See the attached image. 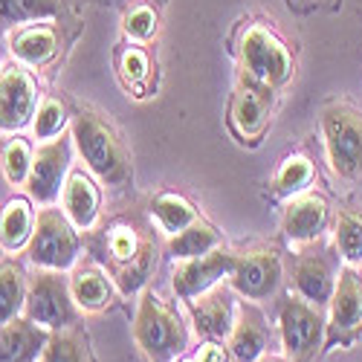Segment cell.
Instances as JSON below:
<instances>
[{"label": "cell", "instance_id": "44dd1931", "mask_svg": "<svg viewBox=\"0 0 362 362\" xmlns=\"http://www.w3.org/2000/svg\"><path fill=\"white\" fill-rule=\"evenodd\" d=\"M267 342H269L267 319L252 305H244L238 310L235 327L229 334V351L235 362H258L267 354Z\"/></svg>", "mask_w": 362, "mask_h": 362}, {"label": "cell", "instance_id": "4fadbf2b", "mask_svg": "<svg viewBox=\"0 0 362 362\" xmlns=\"http://www.w3.org/2000/svg\"><path fill=\"white\" fill-rule=\"evenodd\" d=\"M238 255L218 247L212 252H206L200 258H189V261H180V267L174 269V293L183 298V301H192L197 296H203L206 290L218 287L223 279H229L232 267H235Z\"/></svg>", "mask_w": 362, "mask_h": 362}, {"label": "cell", "instance_id": "ba28073f", "mask_svg": "<svg viewBox=\"0 0 362 362\" xmlns=\"http://www.w3.org/2000/svg\"><path fill=\"white\" fill-rule=\"evenodd\" d=\"M279 334L290 359H308L325 342L322 310L301 296H287L279 308Z\"/></svg>", "mask_w": 362, "mask_h": 362}, {"label": "cell", "instance_id": "d6986e66", "mask_svg": "<svg viewBox=\"0 0 362 362\" xmlns=\"http://www.w3.org/2000/svg\"><path fill=\"white\" fill-rule=\"evenodd\" d=\"M47 339L49 330H44L26 316L0 325V362H35Z\"/></svg>", "mask_w": 362, "mask_h": 362}, {"label": "cell", "instance_id": "5bb4252c", "mask_svg": "<svg viewBox=\"0 0 362 362\" xmlns=\"http://www.w3.org/2000/svg\"><path fill=\"white\" fill-rule=\"evenodd\" d=\"M362 327V276L345 267L330 296V342H345Z\"/></svg>", "mask_w": 362, "mask_h": 362}, {"label": "cell", "instance_id": "83f0119b", "mask_svg": "<svg viewBox=\"0 0 362 362\" xmlns=\"http://www.w3.org/2000/svg\"><path fill=\"white\" fill-rule=\"evenodd\" d=\"M316 177V165L310 157L305 154H290L279 171H276V192L281 197H296V194H305V189L313 183Z\"/></svg>", "mask_w": 362, "mask_h": 362}, {"label": "cell", "instance_id": "8992f818", "mask_svg": "<svg viewBox=\"0 0 362 362\" xmlns=\"http://www.w3.org/2000/svg\"><path fill=\"white\" fill-rule=\"evenodd\" d=\"M110 279L122 296H134L154 273V244L131 223H116L107 232Z\"/></svg>", "mask_w": 362, "mask_h": 362}, {"label": "cell", "instance_id": "d590c367", "mask_svg": "<svg viewBox=\"0 0 362 362\" xmlns=\"http://www.w3.org/2000/svg\"><path fill=\"white\" fill-rule=\"evenodd\" d=\"M258 362H290V359H281V356H269V354H264Z\"/></svg>", "mask_w": 362, "mask_h": 362}, {"label": "cell", "instance_id": "4316f807", "mask_svg": "<svg viewBox=\"0 0 362 362\" xmlns=\"http://www.w3.org/2000/svg\"><path fill=\"white\" fill-rule=\"evenodd\" d=\"M334 240L337 250L345 258V264H359L362 261V212L359 209H339L334 221Z\"/></svg>", "mask_w": 362, "mask_h": 362}, {"label": "cell", "instance_id": "e0dca14e", "mask_svg": "<svg viewBox=\"0 0 362 362\" xmlns=\"http://www.w3.org/2000/svg\"><path fill=\"white\" fill-rule=\"evenodd\" d=\"M327 215H330V206L322 194H296L290 197L287 209H284V218H281V229L284 238L290 244H308V240H316L325 226H327Z\"/></svg>", "mask_w": 362, "mask_h": 362}, {"label": "cell", "instance_id": "ffe728a7", "mask_svg": "<svg viewBox=\"0 0 362 362\" xmlns=\"http://www.w3.org/2000/svg\"><path fill=\"white\" fill-rule=\"evenodd\" d=\"M293 287H296V296H301L316 308L330 305V296H334V287H337L334 267H330V261L325 255L305 252L296 264Z\"/></svg>", "mask_w": 362, "mask_h": 362}, {"label": "cell", "instance_id": "e575fe53", "mask_svg": "<svg viewBox=\"0 0 362 362\" xmlns=\"http://www.w3.org/2000/svg\"><path fill=\"white\" fill-rule=\"evenodd\" d=\"M183 362H226V351L215 339H209V342L200 345V351L192 359H183Z\"/></svg>", "mask_w": 362, "mask_h": 362}, {"label": "cell", "instance_id": "7c38bea8", "mask_svg": "<svg viewBox=\"0 0 362 362\" xmlns=\"http://www.w3.org/2000/svg\"><path fill=\"white\" fill-rule=\"evenodd\" d=\"M281 276H284L281 258L273 250H252L238 255L229 273V284L235 293H240L250 301H264L279 293Z\"/></svg>", "mask_w": 362, "mask_h": 362}, {"label": "cell", "instance_id": "836d02e7", "mask_svg": "<svg viewBox=\"0 0 362 362\" xmlns=\"http://www.w3.org/2000/svg\"><path fill=\"white\" fill-rule=\"evenodd\" d=\"M148 70H151V58H148L145 49H139V47H128L122 55H119V73H122V78H125L128 84H139V81H145Z\"/></svg>", "mask_w": 362, "mask_h": 362}, {"label": "cell", "instance_id": "52a82bcc", "mask_svg": "<svg viewBox=\"0 0 362 362\" xmlns=\"http://www.w3.org/2000/svg\"><path fill=\"white\" fill-rule=\"evenodd\" d=\"M78 308L70 293V281L62 279V273L52 269H38L35 279H29L26 290V305L23 316L41 325L44 330L55 334V330H70L78 319Z\"/></svg>", "mask_w": 362, "mask_h": 362}, {"label": "cell", "instance_id": "2e32d148", "mask_svg": "<svg viewBox=\"0 0 362 362\" xmlns=\"http://www.w3.org/2000/svg\"><path fill=\"white\" fill-rule=\"evenodd\" d=\"M9 49L18 64L29 70H41L58 55V29L49 21L21 23L9 35Z\"/></svg>", "mask_w": 362, "mask_h": 362}, {"label": "cell", "instance_id": "ac0fdd59", "mask_svg": "<svg viewBox=\"0 0 362 362\" xmlns=\"http://www.w3.org/2000/svg\"><path fill=\"white\" fill-rule=\"evenodd\" d=\"M62 212L70 218V223L78 232H93L102 218V194L99 186L93 183V177L84 171H70L67 183L62 192Z\"/></svg>", "mask_w": 362, "mask_h": 362}, {"label": "cell", "instance_id": "8d00e7d4", "mask_svg": "<svg viewBox=\"0 0 362 362\" xmlns=\"http://www.w3.org/2000/svg\"><path fill=\"white\" fill-rule=\"evenodd\" d=\"M0 70H4V67H0Z\"/></svg>", "mask_w": 362, "mask_h": 362}, {"label": "cell", "instance_id": "30bf717a", "mask_svg": "<svg viewBox=\"0 0 362 362\" xmlns=\"http://www.w3.org/2000/svg\"><path fill=\"white\" fill-rule=\"evenodd\" d=\"M70 174V139L62 134L49 142H38L33 154V168L26 177V192L41 206H52L64 192Z\"/></svg>", "mask_w": 362, "mask_h": 362}, {"label": "cell", "instance_id": "d4e9b609", "mask_svg": "<svg viewBox=\"0 0 362 362\" xmlns=\"http://www.w3.org/2000/svg\"><path fill=\"white\" fill-rule=\"evenodd\" d=\"M26 290H29V279L23 267L12 258L0 261V325H6L23 313Z\"/></svg>", "mask_w": 362, "mask_h": 362}, {"label": "cell", "instance_id": "3957f363", "mask_svg": "<svg viewBox=\"0 0 362 362\" xmlns=\"http://www.w3.org/2000/svg\"><path fill=\"white\" fill-rule=\"evenodd\" d=\"M240 67L244 76L264 84V87H281L293 76V52L284 38L264 23H252L240 35Z\"/></svg>", "mask_w": 362, "mask_h": 362}, {"label": "cell", "instance_id": "cb8c5ba5", "mask_svg": "<svg viewBox=\"0 0 362 362\" xmlns=\"http://www.w3.org/2000/svg\"><path fill=\"white\" fill-rule=\"evenodd\" d=\"M223 247V235L203 218H197L192 226H186L183 232H177L168 238V255L174 261H189V258H200L206 252H212Z\"/></svg>", "mask_w": 362, "mask_h": 362}, {"label": "cell", "instance_id": "f546056e", "mask_svg": "<svg viewBox=\"0 0 362 362\" xmlns=\"http://www.w3.org/2000/svg\"><path fill=\"white\" fill-rule=\"evenodd\" d=\"M33 145L21 136L6 139L4 151H0V165H4V177L9 180L12 186H26L29 168H33Z\"/></svg>", "mask_w": 362, "mask_h": 362}, {"label": "cell", "instance_id": "8fae6325", "mask_svg": "<svg viewBox=\"0 0 362 362\" xmlns=\"http://www.w3.org/2000/svg\"><path fill=\"white\" fill-rule=\"evenodd\" d=\"M273 105H276V90L264 87L252 78H240V84L235 87L232 96V107H229V125L232 131L244 139V142H258L269 125V116H273Z\"/></svg>", "mask_w": 362, "mask_h": 362}, {"label": "cell", "instance_id": "d6a6232c", "mask_svg": "<svg viewBox=\"0 0 362 362\" xmlns=\"http://www.w3.org/2000/svg\"><path fill=\"white\" fill-rule=\"evenodd\" d=\"M125 33L134 41H151L157 35V12L148 4H136L128 15H125Z\"/></svg>", "mask_w": 362, "mask_h": 362}, {"label": "cell", "instance_id": "7402d4cb", "mask_svg": "<svg viewBox=\"0 0 362 362\" xmlns=\"http://www.w3.org/2000/svg\"><path fill=\"white\" fill-rule=\"evenodd\" d=\"M70 293H73V301L81 313H99L113 301V279L102 267L84 264V267L73 269Z\"/></svg>", "mask_w": 362, "mask_h": 362}, {"label": "cell", "instance_id": "6da1fadb", "mask_svg": "<svg viewBox=\"0 0 362 362\" xmlns=\"http://www.w3.org/2000/svg\"><path fill=\"white\" fill-rule=\"evenodd\" d=\"M73 142L78 148V154L84 160V165L93 171L102 183L107 186H125L134 165H131V154L122 142V136L116 134V128L107 119L96 110H78L73 116Z\"/></svg>", "mask_w": 362, "mask_h": 362}, {"label": "cell", "instance_id": "9a60e30c", "mask_svg": "<svg viewBox=\"0 0 362 362\" xmlns=\"http://www.w3.org/2000/svg\"><path fill=\"white\" fill-rule=\"evenodd\" d=\"M192 308V319H194V330L206 339H226L235 327V319H238V308L232 301V293L226 287H212L206 290L203 296L192 298L189 301Z\"/></svg>", "mask_w": 362, "mask_h": 362}, {"label": "cell", "instance_id": "1f68e13d", "mask_svg": "<svg viewBox=\"0 0 362 362\" xmlns=\"http://www.w3.org/2000/svg\"><path fill=\"white\" fill-rule=\"evenodd\" d=\"M38 362H90V354L78 334H73V330H55V334H49Z\"/></svg>", "mask_w": 362, "mask_h": 362}, {"label": "cell", "instance_id": "484cf974", "mask_svg": "<svg viewBox=\"0 0 362 362\" xmlns=\"http://www.w3.org/2000/svg\"><path fill=\"white\" fill-rule=\"evenodd\" d=\"M151 215H154L157 226L171 238V235L183 232L186 226H192L197 221V209L183 194L160 192V194L151 197Z\"/></svg>", "mask_w": 362, "mask_h": 362}, {"label": "cell", "instance_id": "f1b7e54d", "mask_svg": "<svg viewBox=\"0 0 362 362\" xmlns=\"http://www.w3.org/2000/svg\"><path fill=\"white\" fill-rule=\"evenodd\" d=\"M58 15L55 0H0V23H33V21H52Z\"/></svg>", "mask_w": 362, "mask_h": 362}, {"label": "cell", "instance_id": "4dcf8cb0", "mask_svg": "<svg viewBox=\"0 0 362 362\" xmlns=\"http://www.w3.org/2000/svg\"><path fill=\"white\" fill-rule=\"evenodd\" d=\"M70 125V116H67V107L64 102H58L52 96H44L38 110H35V119H33V134L38 142H49L55 136H62L64 128Z\"/></svg>", "mask_w": 362, "mask_h": 362}, {"label": "cell", "instance_id": "7a4b0ae2", "mask_svg": "<svg viewBox=\"0 0 362 362\" xmlns=\"http://www.w3.org/2000/svg\"><path fill=\"white\" fill-rule=\"evenodd\" d=\"M134 342L148 362H177L189 348V327L163 296L148 290L136 308Z\"/></svg>", "mask_w": 362, "mask_h": 362}, {"label": "cell", "instance_id": "277c9868", "mask_svg": "<svg viewBox=\"0 0 362 362\" xmlns=\"http://www.w3.org/2000/svg\"><path fill=\"white\" fill-rule=\"evenodd\" d=\"M81 252L78 229L70 218L58 209H41L35 218V232L29 238L26 258L38 269H52V273H67L76 267Z\"/></svg>", "mask_w": 362, "mask_h": 362}, {"label": "cell", "instance_id": "603a6c76", "mask_svg": "<svg viewBox=\"0 0 362 362\" xmlns=\"http://www.w3.org/2000/svg\"><path fill=\"white\" fill-rule=\"evenodd\" d=\"M35 212L29 197H12L0 209V247L6 252H21L29 247V238L35 232Z\"/></svg>", "mask_w": 362, "mask_h": 362}, {"label": "cell", "instance_id": "9c48e42d", "mask_svg": "<svg viewBox=\"0 0 362 362\" xmlns=\"http://www.w3.org/2000/svg\"><path fill=\"white\" fill-rule=\"evenodd\" d=\"M38 81L23 64L0 70V134H21L33 125L38 110Z\"/></svg>", "mask_w": 362, "mask_h": 362}, {"label": "cell", "instance_id": "5b68a950", "mask_svg": "<svg viewBox=\"0 0 362 362\" xmlns=\"http://www.w3.org/2000/svg\"><path fill=\"white\" fill-rule=\"evenodd\" d=\"M322 134L334 174L342 180L362 177V110L334 102L322 110Z\"/></svg>", "mask_w": 362, "mask_h": 362}]
</instances>
